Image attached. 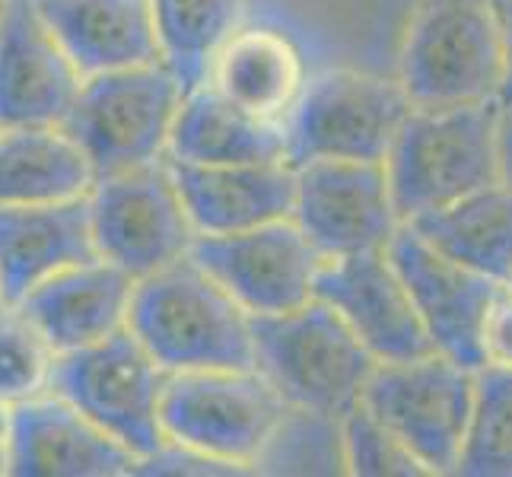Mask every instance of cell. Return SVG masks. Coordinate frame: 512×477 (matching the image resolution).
Masks as SVG:
<instances>
[{"label":"cell","instance_id":"1","mask_svg":"<svg viewBox=\"0 0 512 477\" xmlns=\"http://www.w3.org/2000/svg\"><path fill=\"white\" fill-rule=\"evenodd\" d=\"M128 328L169 373L255 369L252 312L191 255L137 280Z\"/></svg>","mask_w":512,"mask_h":477},{"label":"cell","instance_id":"2","mask_svg":"<svg viewBox=\"0 0 512 477\" xmlns=\"http://www.w3.org/2000/svg\"><path fill=\"white\" fill-rule=\"evenodd\" d=\"M500 102L414 105L385 156L388 185L404 223L500 182Z\"/></svg>","mask_w":512,"mask_h":477},{"label":"cell","instance_id":"3","mask_svg":"<svg viewBox=\"0 0 512 477\" xmlns=\"http://www.w3.org/2000/svg\"><path fill=\"white\" fill-rule=\"evenodd\" d=\"M398 80L427 109L500 102L506 35L497 0H417L398 51Z\"/></svg>","mask_w":512,"mask_h":477},{"label":"cell","instance_id":"4","mask_svg":"<svg viewBox=\"0 0 512 477\" xmlns=\"http://www.w3.org/2000/svg\"><path fill=\"white\" fill-rule=\"evenodd\" d=\"M255 369L290 408L344 417L363 401V388L379 360L347 328L325 299L280 312L252 315Z\"/></svg>","mask_w":512,"mask_h":477},{"label":"cell","instance_id":"5","mask_svg":"<svg viewBox=\"0 0 512 477\" xmlns=\"http://www.w3.org/2000/svg\"><path fill=\"white\" fill-rule=\"evenodd\" d=\"M287 414L290 404L258 369L169 373L163 395L166 446L226 471L258 468Z\"/></svg>","mask_w":512,"mask_h":477},{"label":"cell","instance_id":"6","mask_svg":"<svg viewBox=\"0 0 512 477\" xmlns=\"http://www.w3.org/2000/svg\"><path fill=\"white\" fill-rule=\"evenodd\" d=\"M185 83L160 58L86 77L64 131L90 156L96 175L134 169L169 156Z\"/></svg>","mask_w":512,"mask_h":477},{"label":"cell","instance_id":"7","mask_svg":"<svg viewBox=\"0 0 512 477\" xmlns=\"http://www.w3.org/2000/svg\"><path fill=\"white\" fill-rule=\"evenodd\" d=\"M166 382L169 369L125 328L99 344L58 353L51 392L80 408L144 465L166 449Z\"/></svg>","mask_w":512,"mask_h":477},{"label":"cell","instance_id":"8","mask_svg":"<svg viewBox=\"0 0 512 477\" xmlns=\"http://www.w3.org/2000/svg\"><path fill=\"white\" fill-rule=\"evenodd\" d=\"M414 102L398 77L334 67L306 80L303 96L284 118L287 163L366 159L385 163Z\"/></svg>","mask_w":512,"mask_h":477},{"label":"cell","instance_id":"9","mask_svg":"<svg viewBox=\"0 0 512 477\" xmlns=\"http://www.w3.org/2000/svg\"><path fill=\"white\" fill-rule=\"evenodd\" d=\"M478 369L446 353L379 363L363 388V404L404 446L427 474H458L474 417Z\"/></svg>","mask_w":512,"mask_h":477},{"label":"cell","instance_id":"10","mask_svg":"<svg viewBox=\"0 0 512 477\" xmlns=\"http://www.w3.org/2000/svg\"><path fill=\"white\" fill-rule=\"evenodd\" d=\"M90 214L99 255L137 280L188 258L198 242L169 156L99 175L90 191Z\"/></svg>","mask_w":512,"mask_h":477},{"label":"cell","instance_id":"11","mask_svg":"<svg viewBox=\"0 0 512 477\" xmlns=\"http://www.w3.org/2000/svg\"><path fill=\"white\" fill-rule=\"evenodd\" d=\"M191 258L252 315H280L315 299L325 255L293 217L226 236H198Z\"/></svg>","mask_w":512,"mask_h":477},{"label":"cell","instance_id":"12","mask_svg":"<svg viewBox=\"0 0 512 477\" xmlns=\"http://www.w3.org/2000/svg\"><path fill=\"white\" fill-rule=\"evenodd\" d=\"M296 169L293 220L325 258L379 252L401 229L385 163L312 159Z\"/></svg>","mask_w":512,"mask_h":477},{"label":"cell","instance_id":"13","mask_svg":"<svg viewBox=\"0 0 512 477\" xmlns=\"http://www.w3.org/2000/svg\"><path fill=\"white\" fill-rule=\"evenodd\" d=\"M385 252L408 284L433 347L455 363L481 369L484 322L503 284L439 252L411 223H401Z\"/></svg>","mask_w":512,"mask_h":477},{"label":"cell","instance_id":"14","mask_svg":"<svg viewBox=\"0 0 512 477\" xmlns=\"http://www.w3.org/2000/svg\"><path fill=\"white\" fill-rule=\"evenodd\" d=\"M315 296L338 312L379 363L433 353L427 325L385 249L328 258Z\"/></svg>","mask_w":512,"mask_h":477},{"label":"cell","instance_id":"15","mask_svg":"<svg viewBox=\"0 0 512 477\" xmlns=\"http://www.w3.org/2000/svg\"><path fill=\"white\" fill-rule=\"evenodd\" d=\"M83 80L35 0H7L0 10V128L64 125Z\"/></svg>","mask_w":512,"mask_h":477},{"label":"cell","instance_id":"16","mask_svg":"<svg viewBox=\"0 0 512 477\" xmlns=\"http://www.w3.org/2000/svg\"><path fill=\"white\" fill-rule=\"evenodd\" d=\"M4 446L10 477H121L140 468L134 452L58 392L10 408Z\"/></svg>","mask_w":512,"mask_h":477},{"label":"cell","instance_id":"17","mask_svg":"<svg viewBox=\"0 0 512 477\" xmlns=\"http://www.w3.org/2000/svg\"><path fill=\"white\" fill-rule=\"evenodd\" d=\"M96 255L90 194L0 207V287L7 306L23 303L45 280Z\"/></svg>","mask_w":512,"mask_h":477},{"label":"cell","instance_id":"18","mask_svg":"<svg viewBox=\"0 0 512 477\" xmlns=\"http://www.w3.org/2000/svg\"><path fill=\"white\" fill-rule=\"evenodd\" d=\"M137 277L109 258L74 264L42 287H35L20 306L58 353L99 344L131 325Z\"/></svg>","mask_w":512,"mask_h":477},{"label":"cell","instance_id":"19","mask_svg":"<svg viewBox=\"0 0 512 477\" xmlns=\"http://www.w3.org/2000/svg\"><path fill=\"white\" fill-rule=\"evenodd\" d=\"M198 236H226L293 217L296 169L287 159L191 166L169 159Z\"/></svg>","mask_w":512,"mask_h":477},{"label":"cell","instance_id":"20","mask_svg":"<svg viewBox=\"0 0 512 477\" xmlns=\"http://www.w3.org/2000/svg\"><path fill=\"white\" fill-rule=\"evenodd\" d=\"M83 77L160 61L150 0H35Z\"/></svg>","mask_w":512,"mask_h":477},{"label":"cell","instance_id":"21","mask_svg":"<svg viewBox=\"0 0 512 477\" xmlns=\"http://www.w3.org/2000/svg\"><path fill=\"white\" fill-rule=\"evenodd\" d=\"M169 159L191 166L287 159V128L284 121L242 109L207 80L188 90L182 99L169 140Z\"/></svg>","mask_w":512,"mask_h":477},{"label":"cell","instance_id":"22","mask_svg":"<svg viewBox=\"0 0 512 477\" xmlns=\"http://www.w3.org/2000/svg\"><path fill=\"white\" fill-rule=\"evenodd\" d=\"M210 83L242 109L284 121L306 90V64L290 35L271 26H242L210 67Z\"/></svg>","mask_w":512,"mask_h":477},{"label":"cell","instance_id":"23","mask_svg":"<svg viewBox=\"0 0 512 477\" xmlns=\"http://www.w3.org/2000/svg\"><path fill=\"white\" fill-rule=\"evenodd\" d=\"M96 179L90 156L64 125L0 128V207L83 198Z\"/></svg>","mask_w":512,"mask_h":477},{"label":"cell","instance_id":"24","mask_svg":"<svg viewBox=\"0 0 512 477\" xmlns=\"http://www.w3.org/2000/svg\"><path fill=\"white\" fill-rule=\"evenodd\" d=\"M449 258L506 284L512 274V188L493 182L411 223Z\"/></svg>","mask_w":512,"mask_h":477},{"label":"cell","instance_id":"25","mask_svg":"<svg viewBox=\"0 0 512 477\" xmlns=\"http://www.w3.org/2000/svg\"><path fill=\"white\" fill-rule=\"evenodd\" d=\"M163 61L185 90L207 83L220 48L245 26L249 0H150Z\"/></svg>","mask_w":512,"mask_h":477},{"label":"cell","instance_id":"26","mask_svg":"<svg viewBox=\"0 0 512 477\" xmlns=\"http://www.w3.org/2000/svg\"><path fill=\"white\" fill-rule=\"evenodd\" d=\"M458 474L512 477V366L484 363L474 385V417Z\"/></svg>","mask_w":512,"mask_h":477},{"label":"cell","instance_id":"27","mask_svg":"<svg viewBox=\"0 0 512 477\" xmlns=\"http://www.w3.org/2000/svg\"><path fill=\"white\" fill-rule=\"evenodd\" d=\"M58 350L20 306L0 309V401L16 408L51 392Z\"/></svg>","mask_w":512,"mask_h":477},{"label":"cell","instance_id":"28","mask_svg":"<svg viewBox=\"0 0 512 477\" xmlns=\"http://www.w3.org/2000/svg\"><path fill=\"white\" fill-rule=\"evenodd\" d=\"M341 455L344 471L360 477H420L427 474L414 452L366 408L353 404L341 417Z\"/></svg>","mask_w":512,"mask_h":477},{"label":"cell","instance_id":"29","mask_svg":"<svg viewBox=\"0 0 512 477\" xmlns=\"http://www.w3.org/2000/svg\"><path fill=\"white\" fill-rule=\"evenodd\" d=\"M484 363L512 366V293L506 287L484 322Z\"/></svg>","mask_w":512,"mask_h":477},{"label":"cell","instance_id":"30","mask_svg":"<svg viewBox=\"0 0 512 477\" xmlns=\"http://www.w3.org/2000/svg\"><path fill=\"white\" fill-rule=\"evenodd\" d=\"M497 153H500V182L512 188V102H500Z\"/></svg>","mask_w":512,"mask_h":477},{"label":"cell","instance_id":"31","mask_svg":"<svg viewBox=\"0 0 512 477\" xmlns=\"http://www.w3.org/2000/svg\"><path fill=\"white\" fill-rule=\"evenodd\" d=\"M497 4H500V20L506 35V86L500 102H512V0H497Z\"/></svg>","mask_w":512,"mask_h":477},{"label":"cell","instance_id":"32","mask_svg":"<svg viewBox=\"0 0 512 477\" xmlns=\"http://www.w3.org/2000/svg\"><path fill=\"white\" fill-rule=\"evenodd\" d=\"M7 417H10V408L0 401V439H4V433H7Z\"/></svg>","mask_w":512,"mask_h":477},{"label":"cell","instance_id":"33","mask_svg":"<svg viewBox=\"0 0 512 477\" xmlns=\"http://www.w3.org/2000/svg\"><path fill=\"white\" fill-rule=\"evenodd\" d=\"M7 474V446H4V439H0V477Z\"/></svg>","mask_w":512,"mask_h":477},{"label":"cell","instance_id":"34","mask_svg":"<svg viewBox=\"0 0 512 477\" xmlns=\"http://www.w3.org/2000/svg\"><path fill=\"white\" fill-rule=\"evenodd\" d=\"M7 306V299H4V287H0V309H4Z\"/></svg>","mask_w":512,"mask_h":477},{"label":"cell","instance_id":"35","mask_svg":"<svg viewBox=\"0 0 512 477\" xmlns=\"http://www.w3.org/2000/svg\"><path fill=\"white\" fill-rule=\"evenodd\" d=\"M503 287H506V290L512 293V274H509V280H506V284H503Z\"/></svg>","mask_w":512,"mask_h":477},{"label":"cell","instance_id":"36","mask_svg":"<svg viewBox=\"0 0 512 477\" xmlns=\"http://www.w3.org/2000/svg\"><path fill=\"white\" fill-rule=\"evenodd\" d=\"M7 7V0H0V10H4Z\"/></svg>","mask_w":512,"mask_h":477}]
</instances>
